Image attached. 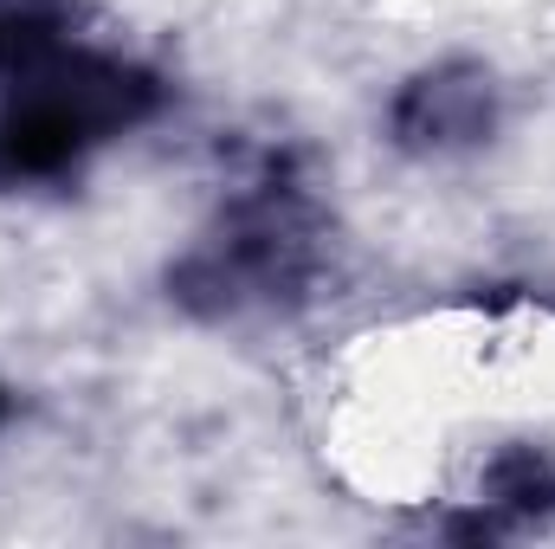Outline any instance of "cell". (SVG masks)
<instances>
[{
    "label": "cell",
    "mask_w": 555,
    "mask_h": 549,
    "mask_svg": "<svg viewBox=\"0 0 555 549\" xmlns=\"http://www.w3.org/2000/svg\"><path fill=\"white\" fill-rule=\"evenodd\" d=\"M375 343L330 420L375 505L511 511L555 498V323L465 317Z\"/></svg>",
    "instance_id": "cell-1"
}]
</instances>
